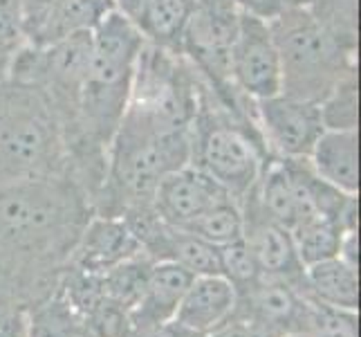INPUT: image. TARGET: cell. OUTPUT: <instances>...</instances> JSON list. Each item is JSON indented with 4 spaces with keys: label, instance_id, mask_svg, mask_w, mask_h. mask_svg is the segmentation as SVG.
<instances>
[{
    "label": "cell",
    "instance_id": "30",
    "mask_svg": "<svg viewBox=\"0 0 361 337\" xmlns=\"http://www.w3.org/2000/svg\"><path fill=\"white\" fill-rule=\"evenodd\" d=\"M204 337H281V335L265 329L263 324H258V321L231 315L222 326H218L216 331H211Z\"/></svg>",
    "mask_w": 361,
    "mask_h": 337
},
{
    "label": "cell",
    "instance_id": "20",
    "mask_svg": "<svg viewBox=\"0 0 361 337\" xmlns=\"http://www.w3.org/2000/svg\"><path fill=\"white\" fill-rule=\"evenodd\" d=\"M348 230L339 220L328 216H314L303 223L294 225L290 230L292 241L296 247V254L301 259V264L307 268L319 261H326L332 256H339L343 234Z\"/></svg>",
    "mask_w": 361,
    "mask_h": 337
},
{
    "label": "cell",
    "instance_id": "15",
    "mask_svg": "<svg viewBox=\"0 0 361 337\" xmlns=\"http://www.w3.org/2000/svg\"><path fill=\"white\" fill-rule=\"evenodd\" d=\"M233 285L222 274H200L189 283L173 321L204 337L222 326L233 315Z\"/></svg>",
    "mask_w": 361,
    "mask_h": 337
},
{
    "label": "cell",
    "instance_id": "34",
    "mask_svg": "<svg viewBox=\"0 0 361 337\" xmlns=\"http://www.w3.org/2000/svg\"><path fill=\"white\" fill-rule=\"evenodd\" d=\"M197 3H209V0H197Z\"/></svg>",
    "mask_w": 361,
    "mask_h": 337
},
{
    "label": "cell",
    "instance_id": "10",
    "mask_svg": "<svg viewBox=\"0 0 361 337\" xmlns=\"http://www.w3.org/2000/svg\"><path fill=\"white\" fill-rule=\"evenodd\" d=\"M231 81L252 102L281 93V61L269 23L243 11L231 47Z\"/></svg>",
    "mask_w": 361,
    "mask_h": 337
},
{
    "label": "cell",
    "instance_id": "8",
    "mask_svg": "<svg viewBox=\"0 0 361 337\" xmlns=\"http://www.w3.org/2000/svg\"><path fill=\"white\" fill-rule=\"evenodd\" d=\"M240 209H243V241L256 261L260 277L285 281L303 292L305 266L296 254L290 230L283 227L279 220H274L267 214L263 205L258 203L256 191H249L243 198Z\"/></svg>",
    "mask_w": 361,
    "mask_h": 337
},
{
    "label": "cell",
    "instance_id": "25",
    "mask_svg": "<svg viewBox=\"0 0 361 337\" xmlns=\"http://www.w3.org/2000/svg\"><path fill=\"white\" fill-rule=\"evenodd\" d=\"M195 236H200L202 241L222 247L233 241L243 239V209L240 203L233 198H225V201L216 203L209 207L204 214L197 216L189 227H184Z\"/></svg>",
    "mask_w": 361,
    "mask_h": 337
},
{
    "label": "cell",
    "instance_id": "17",
    "mask_svg": "<svg viewBox=\"0 0 361 337\" xmlns=\"http://www.w3.org/2000/svg\"><path fill=\"white\" fill-rule=\"evenodd\" d=\"M319 178L345 194H359V131H323L307 155Z\"/></svg>",
    "mask_w": 361,
    "mask_h": 337
},
{
    "label": "cell",
    "instance_id": "1",
    "mask_svg": "<svg viewBox=\"0 0 361 337\" xmlns=\"http://www.w3.org/2000/svg\"><path fill=\"white\" fill-rule=\"evenodd\" d=\"M92 214L70 173L0 187V299L30 310L52 297Z\"/></svg>",
    "mask_w": 361,
    "mask_h": 337
},
{
    "label": "cell",
    "instance_id": "6",
    "mask_svg": "<svg viewBox=\"0 0 361 337\" xmlns=\"http://www.w3.org/2000/svg\"><path fill=\"white\" fill-rule=\"evenodd\" d=\"M281 61V95L321 104L343 74L359 68L350 54L321 28L307 7L269 20Z\"/></svg>",
    "mask_w": 361,
    "mask_h": 337
},
{
    "label": "cell",
    "instance_id": "35",
    "mask_svg": "<svg viewBox=\"0 0 361 337\" xmlns=\"http://www.w3.org/2000/svg\"><path fill=\"white\" fill-rule=\"evenodd\" d=\"M108 3H113V0H108Z\"/></svg>",
    "mask_w": 361,
    "mask_h": 337
},
{
    "label": "cell",
    "instance_id": "33",
    "mask_svg": "<svg viewBox=\"0 0 361 337\" xmlns=\"http://www.w3.org/2000/svg\"><path fill=\"white\" fill-rule=\"evenodd\" d=\"M281 337H312V335L305 333V331H294V333H285V335H281Z\"/></svg>",
    "mask_w": 361,
    "mask_h": 337
},
{
    "label": "cell",
    "instance_id": "26",
    "mask_svg": "<svg viewBox=\"0 0 361 337\" xmlns=\"http://www.w3.org/2000/svg\"><path fill=\"white\" fill-rule=\"evenodd\" d=\"M305 333L312 337H359V315L357 310L328 306L317 299H310Z\"/></svg>",
    "mask_w": 361,
    "mask_h": 337
},
{
    "label": "cell",
    "instance_id": "13",
    "mask_svg": "<svg viewBox=\"0 0 361 337\" xmlns=\"http://www.w3.org/2000/svg\"><path fill=\"white\" fill-rule=\"evenodd\" d=\"M140 252V241L121 216L92 214L79 236L70 266L81 272L104 274Z\"/></svg>",
    "mask_w": 361,
    "mask_h": 337
},
{
    "label": "cell",
    "instance_id": "4",
    "mask_svg": "<svg viewBox=\"0 0 361 337\" xmlns=\"http://www.w3.org/2000/svg\"><path fill=\"white\" fill-rule=\"evenodd\" d=\"M70 173L66 133L36 85L0 79V187Z\"/></svg>",
    "mask_w": 361,
    "mask_h": 337
},
{
    "label": "cell",
    "instance_id": "29",
    "mask_svg": "<svg viewBox=\"0 0 361 337\" xmlns=\"http://www.w3.org/2000/svg\"><path fill=\"white\" fill-rule=\"evenodd\" d=\"M231 3L238 7V11L249 16H256L260 20H274L283 14H288L292 9H301L310 7L312 0H231Z\"/></svg>",
    "mask_w": 361,
    "mask_h": 337
},
{
    "label": "cell",
    "instance_id": "21",
    "mask_svg": "<svg viewBox=\"0 0 361 337\" xmlns=\"http://www.w3.org/2000/svg\"><path fill=\"white\" fill-rule=\"evenodd\" d=\"M30 337H90L83 319L59 290L27 310Z\"/></svg>",
    "mask_w": 361,
    "mask_h": 337
},
{
    "label": "cell",
    "instance_id": "16",
    "mask_svg": "<svg viewBox=\"0 0 361 337\" xmlns=\"http://www.w3.org/2000/svg\"><path fill=\"white\" fill-rule=\"evenodd\" d=\"M193 281V274L171 261H155L148 274L146 288L137 306L128 313L130 333L153 329L173 321L182 297Z\"/></svg>",
    "mask_w": 361,
    "mask_h": 337
},
{
    "label": "cell",
    "instance_id": "11",
    "mask_svg": "<svg viewBox=\"0 0 361 337\" xmlns=\"http://www.w3.org/2000/svg\"><path fill=\"white\" fill-rule=\"evenodd\" d=\"M233 315L263 324L276 335L305 331L310 299L285 281L258 277L252 283L235 288Z\"/></svg>",
    "mask_w": 361,
    "mask_h": 337
},
{
    "label": "cell",
    "instance_id": "3",
    "mask_svg": "<svg viewBox=\"0 0 361 337\" xmlns=\"http://www.w3.org/2000/svg\"><path fill=\"white\" fill-rule=\"evenodd\" d=\"M191 162V129H157L123 117L108 146L94 214L126 216L151 207L157 184Z\"/></svg>",
    "mask_w": 361,
    "mask_h": 337
},
{
    "label": "cell",
    "instance_id": "18",
    "mask_svg": "<svg viewBox=\"0 0 361 337\" xmlns=\"http://www.w3.org/2000/svg\"><path fill=\"white\" fill-rule=\"evenodd\" d=\"M195 7L197 0H146L133 18V25L146 43L180 52L184 30Z\"/></svg>",
    "mask_w": 361,
    "mask_h": 337
},
{
    "label": "cell",
    "instance_id": "22",
    "mask_svg": "<svg viewBox=\"0 0 361 337\" xmlns=\"http://www.w3.org/2000/svg\"><path fill=\"white\" fill-rule=\"evenodd\" d=\"M153 264L155 261L142 249L140 254H135V256L123 261V264L110 268L104 274H99L104 295L108 299H113V302H117L119 306H123L130 313V310L137 306V302H140L144 288H146V281H148V274H151Z\"/></svg>",
    "mask_w": 361,
    "mask_h": 337
},
{
    "label": "cell",
    "instance_id": "14",
    "mask_svg": "<svg viewBox=\"0 0 361 337\" xmlns=\"http://www.w3.org/2000/svg\"><path fill=\"white\" fill-rule=\"evenodd\" d=\"M110 9L113 3L108 0H52L41 14L25 20V41L45 47L74 34L92 32Z\"/></svg>",
    "mask_w": 361,
    "mask_h": 337
},
{
    "label": "cell",
    "instance_id": "32",
    "mask_svg": "<svg viewBox=\"0 0 361 337\" xmlns=\"http://www.w3.org/2000/svg\"><path fill=\"white\" fill-rule=\"evenodd\" d=\"M128 337H202V335L186 331L178 321H169V324H159V326H153V329L133 331V333H128Z\"/></svg>",
    "mask_w": 361,
    "mask_h": 337
},
{
    "label": "cell",
    "instance_id": "28",
    "mask_svg": "<svg viewBox=\"0 0 361 337\" xmlns=\"http://www.w3.org/2000/svg\"><path fill=\"white\" fill-rule=\"evenodd\" d=\"M218 264H220V274L233 288H240V285H247L260 277L256 261L243 239L218 247Z\"/></svg>",
    "mask_w": 361,
    "mask_h": 337
},
{
    "label": "cell",
    "instance_id": "19",
    "mask_svg": "<svg viewBox=\"0 0 361 337\" xmlns=\"http://www.w3.org/2000/svg\"><path fill=\"white\" fill-rule=\"evenodd\" d=\"M305 297L328 306L359 310V266L332 256L305 268Z\"/></svg>",
    "mask_w": 361,
    "mask_h": 337
},
{
    "label": "cell",
    "instance_id": "23",
    "mask_svg": "<svg viewBox=\"0 0 361 337\" xmlns=\"http://www.w3.org/2000/svg\"><path fill=\"white\" fill-rule=\"evenodd\" d=\"M307 9L345 52L359 54V0H312Z\"/></svg>",
    "mask_w": 361,
    "mask_h": 337
},
{
    "label": "cell",
    "instance_id": "5",
    "mask_svg": "<svg viewBox=\"0 0 361 337\" xmlns=\"http://www.w3.org/2000/svg\"><path fill=\"white\" fill-rule=\"evenodd\" d=\"M271 160L256 122L229 110L202 79L200 104L191 126V162L216 180L233 201L256 189Z\"/></svg>",
    "mask_w": 361,
    "mask_h": 337
},
{
    "label": "cell",
    "instance_id": "7",
    "mask_svg": "<svg viewBox=\"0 0 361 337\" xmlns=\"http://www.w3.org/2000/svg\"><path fill=\"white\" fill-rule=\"evenodd\" d=\"M200 88L202 77L184 54L144 43L123 117L157 129H191Z\"/></svg>",
    "mask_w": 361,
    "mask_h": 337
},
{
    "label": "cell",
    "instance_id": "9",
    "mask_svg": "<svg viewBox=\"0 0 361 337\" xmlns=\"http://www.w3.org/2000/svg\"><path fill=\"white\" fill-rule=\"evenodd\" d=\"M256 124L271 158L307 160L319 135L326 131L319 104L288 95H274L254 104Z\"/></svg>",
    "mask_w": 361,
    "mask_h": 337
},
{
    "label": "cell",
    "instance_id": "2",
    "mask_svg": "<svg viewBox=\"0 0 361 337\" xmlns=\"http://www.w3.org/2000/svg\"><path fill=\"white\" fill-rule=\"evenodd\" d=\"M144 36L117 9H110L92 30L88 74H85L77 135L68 144L70 176L94 198L106 176L108 146L126 115L137 59Z\"/></svg>",
    "mask_w": 361,
    "mask_h": 337
},
{
    "label": "cell",
    "instance_id": "12",
    "mask_svg": "<svg viewBox=\"0 0 361 337\" xmlns=\"http://www.w3.org/2000/svg\"><path fill=\"white\" fill-rule=\"evenodd\" d=\"M225 198L231 196L216 180H211L197 167L186 165L169 173L157 184L151 207L166 225L184 230L209 207L225 201Z\"/></svg>",
    "mask_w": 361,
    "mask_h": 337
},
{
    "label": "cell",
    "instance_id": "31",
    "mask_svg": "<svg viewBox=\"0 0 361 337\" xmlns=\"http://www.w3.org/2000/svg\"><path fill=\"white\" fill-rule=\"evenodd\" d=\"M0 337H30L27 310L0 299Z\"/></svg>",
    "mask_w": 361,
    "mask_h": 337
},
{
    "label": "cell",
    "instance_id": "27",
    "mask_svg": "<svg viewBox=\"0 0 361 337\" xmlns=\"http://www.w3.org/2000/svg\"><path fill=\"white\" fill-rule=\"evenodd\" d=\"M27 45L20 0H0V79L7 77L14 57Z\"/></svg>",
    "mask_w": 361,
    "mask_h": 337
},
{
    "label": "cell",
    "instance_id": "24",
    "mask_svg": "<svg viewBox=\"0 0 361 337\" xmlns=\"http://www.w3.org/2000/svg\"><path fill=\"white\" fill-rule=\"evenodd\" d=\"M323 129L359 131V68L334 83V88L319 104Z\"/></svg>",
    "mask_w": 361,
    "mask_h": 337
}]
</instances>
